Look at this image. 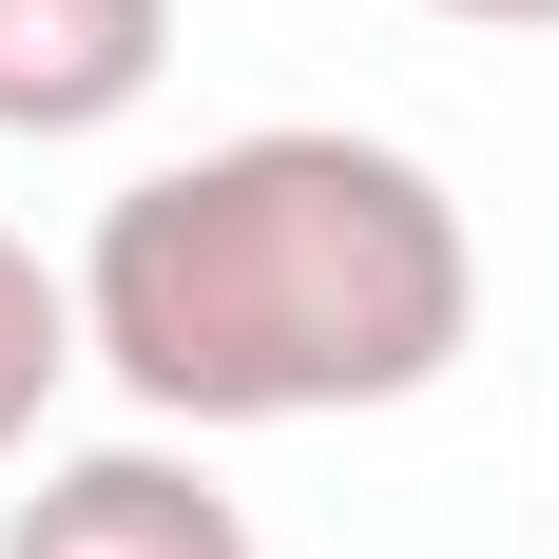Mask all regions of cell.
<instances>
[{
    "instance_id": "obj_2",
    "label": "cell",
    "mask_w": 559,
    "mask_h": 559,
    "mask_svg": "<svg viewBox=\"0 0 559 559\" xmlns=\"http://www.w3.org/2000/svg\"><path fill=\"white\" fill-rule=\"evenodd\" d=\"M0 559H251L213 463L174 444H97V463H39L20 502H0Z\"/></svg>"
},
{
    "instance_id": "obj_1",
    "label": "cell",
    "mask_w": 559,
    "mask_h": 559,
    "mask_svg": "<svg viewBox=\"0 0 559 559\" xmlns=\"http://www.w3.org/2000/svg\"><path fill=\"white\" fill-rule=\"evenodd\" d=\"M483 329V231L425 155L386 135H213V155L135 174L78 251V367L155 405V425H347V405H425Z\"/></svg>"
},
{
    "instance_id": "obj_4",
    "label": "cell",
    "mask_w": 559,
    "mask_h": 559,
    "mask_svg": "<svg viewBox=\"0 0 559 559\" xmlns=\"http://www.w3.org/2000/svg\"><path fill=\"white\" fill-rule=\"evenodd\" d=\"M58 367H78V271H39V251L0 231V463L39 444V405H58Z\"/></svg>"
},
{
    "instance_id": "obj_3",
    "label": "cell",
    "mask_w": 559,
    "mask_h": 559,
    "mask_svg": "<svg viewBox=\"0 0 559 559\" xmlns=\"http://www.w3.org/2000/svg\"><path fill=\"white\" fill-rule=\"evenodd\" d=\"M174 78V0H0V135H116Z\"/></svg>"
},
{
    "instance_id": "obj_5",
    "label": "cell",
    "mask_w": 559,
    "mask_h": 559,
    "mask_svg": "<svg viewBox=\"0 0 559 559\" xmlns=\"http://www.w3.org/2000/svg\"><path fill=\"white\" fill-rule=\"evenodd\" d=\"M425 20H483V39H540L559 0H425Z\"/></svg>"
}]
</instances>
